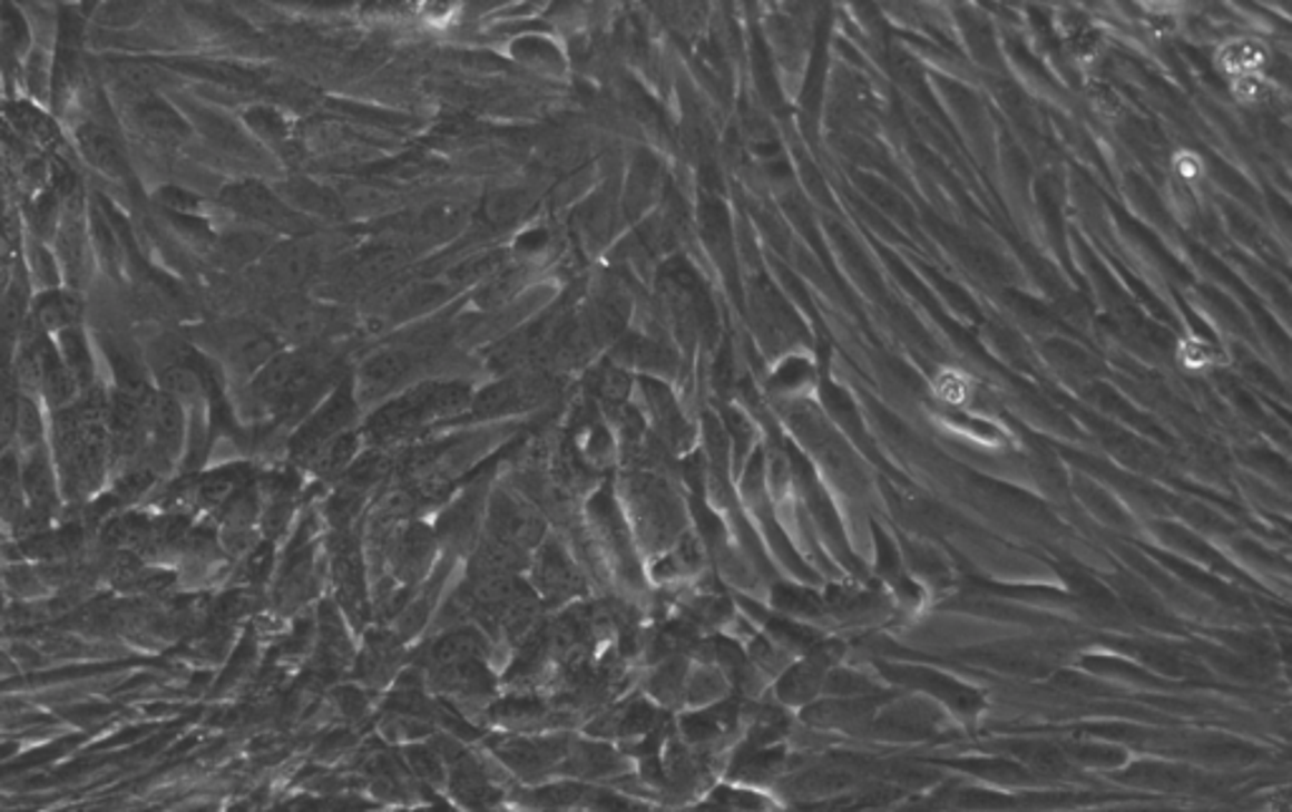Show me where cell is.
<instances>
[{
    "label": "cell",
    "mask_w": 1292,
    "mask_h": 812,
    "mask_svg": "<svg viewBox=\"0 0 1292 812\" xmlns=\"http://www.w3.org/2000/svg\"><path fill=\"white\" fill-rule=\"evenodd\" d=\"M598 391H601V397L606 399L621 401L629 394V376H626L619 366H606L601 374H598Z\"/></svg>",
    "instance_id": "obj_29"
},
{
    "label": "cell",
    "mask_w": 1292,
    "mask_h": 812,
    "mask_svg": "<svg viewBox=\"0 0 1292 812\" xmlns=\"http://www.w3.org/2000/svg\"><path fill=\"white\" fill-rule=\"evenodd\" d=\"M1180 172L1184 177H1196L1200 175V162H1196L1192 155H1184L1180 159Z\"/></svg>",
    "instance_id": "obj_30"
},
{
    "label": "cell",
    "mask_w": 1292,
    "mask_h": 812,
    "mask_svg": "<svg viewBox=\"0 0 1292 812\" xmlns=\"http://www.w3.org/2000/svg\"><path fill=\"white\" fill-rule=\"evenodd\" d=\"M21 482L26 502L31 510L49 515L59 502V477H56L49 454L43 444L23 452L21 457Z\"/></svg>",
    "instance_id": "obj_9"
},
{
    "label": "cell",
    "mask_w": 1292,
    "mask_h": 812,
    "mask_svg": "<svg viewBox=\"0 0 1292 812\" xmlns=\"http://www.w3.org/2000/svg\"><path fill=\"white\" fill-rule=\"evenodd\" d=\"M263 273L278 288H298L316 273V251L306 245H281L263 255Z\"/></svg>",
    "instance_id": "obj_10"
},
{
    "label": "cell",
    "mask_w": 1292,
    "mask_h": 812,
    "mask_svg": "<svg viewBox=\"0 0 1292 812\" xmlns=\"http://www.w3.org/2000/svg\"><path fill=\"white\" fill-rule=\"evenodd\" d=\"M215 346L237 371H261L275 356V341L263 329L233 323L217 331Z\"/></svg>",
    "instance_id": "obj_5"
},
{
    "label": "cell",
    "mask_w": 1292,
    "mask_h": 812,
    "mask_svg": "<svg viewBox=\"0 0 1292 812\" xmlns=\"http://www.w3.org/2000/svg\"><path fill=\"white\" fill-rule=\"evenodd\" d=\"M56 351H59V356L66 364V369H69L74 374L76 384H79V389H81V394L84 391H89L94 384V356H91V349L87 343V336H84L81 326L56 333Z\"/></svg>",
    "instance_id": "obj_15"
},
{
    "label": "cell",
    "mask_w": 1292,
    "mask_h": 812,
    "mask_svg": "<svg viewBox=\"0 0 1292 812\" xmlns=\"http://www.w3.org/2000/svg\"><path fill=\"white\" fill-rule=\"evenodd\" d=\"M536 586L546 596H571L578 588V573L571 558L558 546H544L536 556Z\"/></svg>",
    "instance_id": "obj_11"
},
{
    "label": "cell",
    "mask_w": 1292,
    "mask_h": 812,
    "mask_svg": "<svg viewBox=\"0 0 1292 812\" xmlns=\"http://www.w3.org/2000/svg\"><path fill=\"white\" fill-rule=\"evenodd\" d=\"M488 522L490 538L510 542V546L526 552L530 548H536L540 538H544V520H540V515L530 508L528 502L512 498L508 492L492 495Z\"/></svg>",
    "instance_id": "obj_2"
},
{
    "label": "cell",
    "mask_w": 1292,
    "mask_h": 812,
    "mask_svg": "<svg viewBox=\"0 0 1292 812\" xmlns=\"http://www.w3.org/2000/svg\"><path fill=\"white\" fill-rule=\"evenodd\" d=\"M84 319V301L74 288H51L41 291V295L31 303V313H28V323L43 336H56V333L76 329Z\"/></svg>",
    "instance_id": "obj_7"
},
{
    "label": "cell",
    "mask_w": 1292,
    "mask_h": 812,
    "mask_svg": "<svg viewBox=\"0 0 1292 812\" xmlns=\"http://www.w3.org/2000/svg\"><path fill=\"white\" fill-rule=\"evenodd\" d=\"M414 356L404 349H386L369 356L359 369L356 397L359 401H376L397 391L410 379Z\"/></svg>",
    "instance_id": "obj_4"
},
{
    "label": "cell",
    "mask_w": 1292,
    "mask_h": 812,
    "mask_svg": "<svg viewBox=\"0 0 1292 812\" xmlns=\"http://www.w3.org/2000/svg\"><path fill=\"white\" fill-rule=\"evenodd\" d=\"M6 119L23 139L33 141L38 147H49L59 139V129H56L49 114L33 107V104H6Z\"/></svg>",
    "instance_id": "obj_16"
},
{
    "label": "cell",
    "mask_w": 1292,
    "mask_h": 812,
    "mask_svg": "<svg viewBox=\"0 0 1292 812\" xmlns=\"http://www.w3.org/2000/svg\"><path fill=\"white\" fill-rule=\"evenodd\" d=\"M28 247H31V271L36 275V281L43 285V291L59 288L61 271H59V263H56V255L46 251L41 241H31V245Z\"/></svg>",
    "instance_id": "obj_26"
},
{
    "label": "cell",
    "mask_w": 1292,
    "mask_h": 812,
    "mask_svg": "<svg viewBox=\"0 0 1292 812\" xmlns=\"http://www.w3.org/2000/svg\"><path fill=\"white\" fill-rule=\"evenodd\" d=\"M356 414V397L349 387H341L326 404H323L316 414H313L306 424L301 427L296 437V454L301 460H313L331 439L349 432V424L354 422Z\"/></svg>",
    "instance_id": "obj_1"
},
{
    "label": "cell",
    "mask_w": 1292,
    "mask_h": 812,
    "mask_svg": "<svg viewBox=\"0 0 1292 812\" xmlns=\"http://www.w3.org/2000/svg\"><path fill=\"white\" fill-rule=\"evenodd\" d=\"M155 199L161 207L169 209V213H177V215H185V217L195 215L197 207H199V199L193 193H187V189L175 187V185L159 187Z\"/></svg>",
    "instance_id": "obj_27"
},
{
    "label": "cell",
    "mask_w": 1292,
    "mask_h": 812,
    "mask_svg": "<svg viewBox=\"0 0 1292 812\" xmlns=\"http://www.w3.org/2000/svg\"><path fill=\"white\" fill-rule=\"evenodd\" d=\"M38 394H41L46 404L56 409V412L74 407L81 397V389H79V384H76L71 371L66 369V364L61 361L59 351H56V343H51L49 351H46L43 371H41V389H38Z\"/></svg>",
    "instance_id": "obj_12"
},
{
    "label": "cell",
    "mask_w": 1292,
    "mask_h": 812,
    "mask_svg": "<svg viewBox=\"0 0 1292 812\" xmlns=\"http://www.w3.org/2000/svg\"><path fill=\"white\" fill-rule=\"evenodd\" d=\"M484 654H488V642H484L478 628H458L432 646V664L434 668H442L450 664L472 662V658H484Z\"/></svg>",
    "instance_id": "obj_14"
},
{
    "label": "cell",
    "mask_w": 1292,
    "mask_h": 812,
    "mask_svg": "<svg viewBox=\"0 0 1292 812\" xmlns=\"http://www.w3.org/2000/svg\"><path fill=\"white\" fill-rule=\"evenodd\" d=\"M1262 61H1265V49L1255 41L1230 43L1222 51V66L1237 76H1252V71L1260 69Z\"/></svg>",
    "instance_id": "obj_25"
},
{
    "label": "cell",
    "mask_w": 1292,
    "mask_h": 812,
    "mask_svg": "<svg viewBox=\"0 0 1292 812\" xmlns=\"http://www.w3.org/2000/svg\"><path fill=\"white\" fill-rule=\"evenodd\" d=\"M16 439L23 447V452L41 447L43 442V419L38 401L33 397L21 394L18 397V419H16Z\"/></svg>",
    "instance_id": "obj_23"
},
{
    "label": "cell",
    "mask_w": 1292,
    "mask_h": 812,
    "mask_svg": "<svg viewBox=\"0 0 1292 812\" xmlns=\"http://www.w3.org/2000/svg\"><path fill=\"white\" fill-rule=\"evenodd\" d=\"M268 235L261 231H235L227 233L221 241V255L227 263L243 265L251 261H258L261 255L271 251Z\"/></svg>",
    "instance_id": "obj_21"
},
{
    "label": "cell",
    "mask_w": 1292,
    "mask_h": 812,
    "mask_svg": "<svg viewBox=\"0 0 1292 812\" xmlns=\"http://www.w3.org/2000/svg\"><path fill=\"white\" fill-rule=\"evenodd\" d=\"M528 209V197L520 189H496L484 197L482 215L490 225H512Z\"/></svg>",
    "instance_id": "obj_22"
},
{
    "label": "cell",
    "mask_w": 1292,
    "mask_h": 812,
    "mask_svg": "<svg viewBox=\"0 0 1292 812\" xmlns=\"http://www.w3.org/2000/svg\"><path fill=\"white\" fill-rule=\"evenodd\" d=\"M281 199L291 209L296 207L301 213H313L319 217L339 219L344 215V205L341 199L331 193L329 187L309 183V179H293L286 187H281Z\"/></svg>",
    "instance_id": "obj_13"
},
{
    "label": "cell",
    "mask_w": 1292,
    "mask_h": 812,
    "mask_svg": "<svg viewBox=\"0 0 1292 812\" xmlns=\"http://www.w3.org/2000/svg\"><path fill=\"white\" fill-rule=\"evenodd\" d=\"M221 199H223V205L235 209V213H241L243 217L255 219V223L268 225V227H283V231H291L293 225L303 223L301 215L296 213V209H291L286 203H283L281 195H275L273 189H268L265 185H258V183L227 185L221 193Z\"/></svg>",
    "instance_id": "obj_3"
},
{
    "label": "cell",
    "mask_w": 1292,
    "mask_h": 812,
    "mask_svg": "<svg viewBox=\"0 0 1292 812\" xmlns=\"http://www.w3.org/2000/svg\"><path fill=\"white\" fill-rule=\"evenodd\" d=\"M76 147H79L81 157L89 162V165L101 172L104 177H111V179H121L127 177L129 172V162L125 157V149L117 141V137L104 127V124L97 121H84L76 127Z\"/></svg>",
    "instance_id": "obj_8"
},
{
    "label": "cell",
    "mask_w": 1292,
    "mask_h": 812,
    "mask_svg": "<svg viewBox=\"0 0 1292 812\" xmlns=\"http://www.w3.org/2000/svg\"><path fill=\"white\" fill-rule=\"evenodd\" d=\"M129 119L145 137L159 145L173 147L189 137L187 119L155 94L129 99Z\"/></svg>",
    "instance_id": "obj_6"
},
{
    "label": "cell",
    "mask_w": 1292,
    "mask_h": 812,
    "mask_svg": "<svg viewBox=\"0 0 1292 812\" xmlns=\"http://www.w3.org/2000/svg\"><path fill=\"white\" fill-rule=\"evenodd\" d=\"M141 13H145L141 3H109L104 6V11H99V21L111 28H127L135 23Z\"/></svg>",
    "instance_id": "obj_28"
},
{
    "label": "cell",
    "mask_w": 1292,
    "mask_h": 812,
    "mask_svg": "<svg viewBox=\"0 0 1292 812\" xmlns=\"http://www.w3.org/2000/svg\"><path fill=\"white\" fill-rule=\"evenodd\" d=\"M26 49H28V28L23 16L18 13L16 8L3 6L0 8V59H3L8 69H13V66L21 63Z\"/></svg>",
    "instance_id": "obj_20"
},
{
    "label": "cell",
    "mask_w": 1292,
    "mask_h": 812,
    "mask_svg": "<svg viewBox=\"0 0 1292 812\" xmlns=\"http://www.w3.org/2000/svg\"><path fill=\"white\" fill-rule=\"evenodd\" d=\"M107 69H109L114 86L125 89L129 99L147 97V94H151V89H155V86L159 84V71L147 61L119 59V61H109Z\"/></svg>",
    "instance_id": "obj_19"
},
{
    "label": "cell",
    "mask_w": 1292,
    "mask_h": 812,
    "mask_svg": "<svg viewBox=\"0 0 1292 812\" xmlns=\"http://www.w3.org/2000/svg\"><path fill=\"white\" fill-rule=\"evenodd\" d=\"M434 542L432 535L424 528H412L399 538L392 560L397 562V570L402 578H417L420 573L430 566Z\"/></svg>",
    "instance_id": "obj_18"
},
{
    "label": "cell",
    "mask_w": 1292,
    "mask_h": 812,
    "mask_svg": "<svg viewBox=\"0 0 1292 812\" xmlns=\"http://www.w3.org/2000/svg\"><path fill=\"white\" fill-rule=\"evenodd\" d=\"M26 492L21 482V462L13 452L0 457V520L16 525L26 512Z\"/></svg>",
    "instance_id": "obj_17"
},
{
    "label": "cell",
    "mask_w": 1292,
    "mask_h": 812,
    "mask_svg": "<svg viewBox=\"0 0 1292 812\" xmlns=\"http://www.w3.org/2000/svg\"><path fill=\"white\" fill-rule=\"evenodd\" d=\"M354 452H356V434L344 432L336 439H331V442L313 457L311 464L316 467L319 475H336L341 470H346L351 460H354Z\"/></svg>",
    "instance_id": "obj_24"
}]
</instances>
